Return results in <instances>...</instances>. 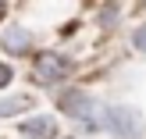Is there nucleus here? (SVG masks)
I'll return each instance as SVG.
<instances>
[{
  "label": "nucleus",
  "instance_id": "1",
  "mask_svg": "<svg viewBox=\"0 0 146 139\" xmlns=\"http://www.w3.org/2000/svg\"><path fill=\"white\" fill-rule=\"evenodd\" d=\"M100 128L114 139H143L146 121L135 107H104L100 111Z\"/></svg>",
  "mask_w": 146,
  "mask_h": 139
},
{
  "label": "nucleus",
  "instance_id": "2",
  "mask_svg": "<svg viewBox=\"0 0 146 139\" xmlns=\"http://www.w3.org/2000/svg\"><path fill=\"white\" fill-rule=\"evenodd\" d=\"M61 111L68 114V118H75L82 128H100V111H104V107H100L89 93L71 89V93H64V96H61Z\"/></svg>",
  "mask_w": 146,
  "mask_h": 139
},
{
  "label": "nucleus",
  "instance_id": "3",
  "mask_svg": "<svg viewBox=\"0 0 146 139\" xmlns=\"http://www.w3.org/2000/svg\"><path fill=\"white\" fill-rule=\"evenodd\" d=\"M36 75L43 78V86H54V82H61V78L71 75V61L64 54H43L36 61Z\"/></svg>",
  "mask_w": 146,
  "mask_h": 139
},
{
  "label": "nucleus",
  "instance_id": "4",
  "mask_svg": "<svg viewBox=\"0 0 146 139\" xmlns=\"http://www.w3.org/2000/svg\"><path fill=\"white\" fill-rule=\"evenodd\" d=\"M18 132L25 139H57V121L50 114H39V118H29L18 125Z\"/></svg>",
  "mask_w": 146,
  "mask_h": 139
},
{
  "label": "nucleus",
  "instance_id": "5",
  "mask_svg": "<svg viewBox=\"0 0 146 139\" xmlns=\"http://www.w3.org/2000/svg\"><path fill=\"white\" fill-rule=\"evenodd\" d=\"M0 47H4L7 54H29V50H32V32H29V29L11 25L4 36H0Z\"/></svg>",
  "mask_w": 146,
  "mask_h": 139
},
{
  "label": "nucleus",
  "instance_id": "6",
  "mask_svg": "<svg viewBox=\"0 0 146 139\" xmlns=\"http://www.w3.org/2000/svg\"><path fill=\"white\" fill-rule=\"evenodd\" d=\"M21 107H29V96H11V100H0V118H7V114H18Z\"/></svg>",
  "mask_w": 146,
  "mask_h": 139
},
{
  "label": "nucleus",
  "instance_id": "7",
  "mask_svg": "<svg viewBox=\"0 0 146 139\" xmlns=\"http://www.w3.org/2000/svg\"><path fill=\"white\" fill-rule=\"evenodd\" d=\"M132 47L139 50V54H146V25H139V29L132 32Z\"/></svg>",
  "mask_w": 146,
  "mask_h": 139
},
{
  "label": "nucleus",
  "instance_id": "8",
  "mask_svg": "<svg viewBox=\"0 0 146 139\" xmlns=\"http://www.w3.org/2000/svg\"><path fill=\"white\" fill-rule=\"evenodd\" d=\"M11 78H14V71H11V64H4V61H0V89H4V86L11 82Z\"/></svg>",
  "mask_w": 146,
  "mask_h": 139
},
{
  "label": "nucleus",
  "instance_id": "9",
  "mask_svg": "<svg viewBox=\"0 0 146 139\" xmlns=\"http://www.w3.org/2000/svg\"><path fill=\"white\" fill-rule=\"evenodd\" d=\"M4 11H7V7H4V4H0V14H4Z\"/></svg>",
  "mask_w": 146,
  "mask_h": 139
}]
</instances>
